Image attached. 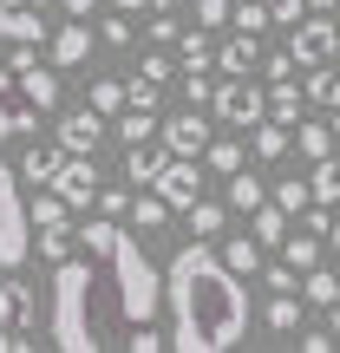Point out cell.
I'll return each mask as SVG.
<instances>
[{"mask_svg": "<svg viewBox=\"0 0 340 353\" xmlns=\"http://www.w3.org/2000/svg\"><path fill=\"white\" fill-rule=\"evenodd\" d=\"M164 314L177 353H229L249 334V294H242V275L223 262V249L197 236L164 262Z\"/></svg>", "mask_w": 340, "mask_h": 353, "instance_id": "obj_1", "label": "cell"}, {"mask_svg": "<svg viewBox=\"0 0 340 353\" xmlns=\"http://www.w3.org/2000/svg\"><path fill=\"white\" fill-rule=\"evenodd\" d=\"M79 242H86V255H105L112 288H118V314L125 321H157V307H164V275H157V268L144 262V249L118 229V216H92V223L79 229Z\"/></svg>", "mask_w": 340, "mask_h": 353, "instance_id": "obj_2", "label": "cell"}, {"mask_svg": "<svg viewBox=\"0 0 340 353\" xmlns=\"http://www.w3.org/2000/svg\"><path fill=\"white\" fill-rule=\"evenodd\" d=\"M52 347L66 353H92L99 347V281H92V262H59L52 268Z\"/></svg>", "mask_w": 340, "mask_h": 353, "instance_id": "obj_3", "label": "cell"}, {"mask_svg": "<svg viewBox=\"0 0 340 353\" xmlns=\"http://www.w3.org/2000/svg\"><path fill=\"white\" fill-rule=\"evenodd\" d=\"M33 249V216L20 203V170L0 157V268H20Z\"/></svg>", "mask_w": 340, "mask_h": 353, "instance_id": "obj_4", "label": "cell"}, {"mask_svg": "<svg viewBox=\"0 0 340 353\" xmlns=\"http://www.w3.org/2000/svg\"><path fill=\"white\" fill-rule=\"evenodd\" d=\"M210 105H216V118H223V125H236V131H242V125L255 131V125L268 118V92L255 85L249 72H229L223 85H216V99H210Z\"/></svg>", "mask_w": 340, "mask_h": 353, "instance_id": "obj_5", "label": "cell"}, {"mask_svg": "<svg viewBox=\"0 0 340 353\" xmlns=\"http://www.w3.org/2000/svg\"><path fill=\"white\" fill-rule=\"evenodd\" d=\"M288 52H294V65H328L334 52H340V26L328 20V13H314V20H294V39H288Z\"/></svg>", "mask_w": 340, "mask_h": 353, "instance_id": "obj_6", "label": "cell"}, {"mask_svg": "<svg viewBox=\"0 0 340 353\" xmlns=\"http://www.w3.org/2000/svg\"><path fill=\"white\" fill-rule=\"evenodd\" d=\"M46 39V0H0V46H39Z\"/></svg>", "mask_w": 340, "mask_h": 353, "instance_id": "obj_7", "label": "cell"}, {"mask_svg": "<svg viewBox=\"0 0 340 353\" xmlns=\"http://www.w3.org/2000/svg\"><path fill=\"white\" fill-rule=\"evenodd\" d=\"M151 190L170 203V210H190V203L203 196V157H177V151H170V164L157 170V183H151Z\"/></svg>", "mask_w": 340, "mask_h": 353, "instance_id": "obj_8", "label": "cell"}, {"mask_svg": "<svg viewBox=\"0 0 340 353\" xmlns=\"http://www.w3.org/2000/svg\"><path fill=\"white\" fill-rule=\"evenodd\" d=\"M46 190H59L72 210H86L92 196H99V164H92V151H66V164L52 170V183Z\"/></svg>", "mask_w": 340, "mask_h": 353, "instance_id": "obj_9", "label": "cell"}, {"mask_svg": "<svg viewBox=\"0 0 340 353\" xmlns=\"http://www.w3.org/2000/svg\"><path fill=\"white\" fill-rule=\"evenodd\" d=\"M99 138H105V112L86 99V112H66L59 118V144L66 151H99Z\"/></svg>", "mask_w": 340, "mask_h": 353, "instance_id": "obj_10", "label": "cell"}, {"mask_svg": "<svg viewBox=\"0 0 340 353\" xmlns=\"http://www.w3.org/2000/svg\"><path fill=\"white\" fill-rule=\"evenodd\" d=\"M164 144L177 157H203V151H210V118H203V112H177L164 125Z\"/></svg>", "mask_w": 340, "mask_h": 353, "instance_id": "obj_11", "label": "cell"}, {"mask_svg": "<svg viewBox=\"0 0 340 353\" xmlns=\"http://www.w3.org/2000/svg\"><path fill=\"white\" fill-rule=\"evenodd\" d=\"M46 59L59 65V72L86 65V59H92V26H86V20H66L59 33H52V52H46Z\"/></svg>", "mask_w": 340, "mask_h": 353, "instance_id": "obj_12", "label": "cell"}, {"mask_svg": "<svg viewBox=\"0 0 340 353\" xmlns=\"http://www.w3.org/2000/svg\"><path fill=\"white\" fill-rule=\"evenodd\" d=\"M20 92H26V105L52 112L59 105V65H20Z\"/></svg>", "mask_w": 340, "mask_h": 353, "instance_id": "obj_13", "label": "cell"}, {"mask_svg": "<svg viewBox=\"0 0 340 353\" xmlns=\"http://www.w3.org/2000/svg\"><path fill=\"white\" fill-rule=\"evenodd\" d=\"M301 105H308V92L294 85V79H268V118H275V125H301Z\"/></svg>", "mask_w": 340, "mask_h": 353, "instance_id": "obj_14", "label": "cell"}, {"mask_svg": "<svg viewBox=\"0 0 340 353\" xmlns=\"http://www.w3.org/2000/svg\"><path fill=\"white\" fill-rule=\"evenodd\" d=\"M0 327H13V334L33 327V294H26L20 281H0Z\"/></svg>", "mask_w": 340, "mask_h": 353, "instance_id": "obj_15", "label": "cell"}, {"mask_svg": "<svg viewBox=\"0 0 340 353\" xmlns=\"http://www.w3.org/2000/svg\"><path fill=\"white\" fill-rule=\"evenodd\" d=\"M190 236H203V242H216V236H223V223H229V203H210V196H197V203H190Z\"/></svg>", "mask_w": 340, "mask_h": 353, "instance_id": "obj_16", "label": "cell"}, {"mask_svg": "<svg viewBox=\"0 0 340 353\" xmlns=\"http://www.w3.org/2000/svg\"><path fill=\"white\" fill-rule=\"evenodd\" d=\"M255 59H262V46H255V33H242V26H236V39L216 46V65H223V72H249Z\"/></svg>", "mask_w": 340, "mask_h": 353, "instance_id": "obj_17", "label": "cell"}, {"mask_svg": "<svg viewBox=\"0 0 340 353\" xmlns=\"http://www.w3.org/2000/svg\"><path fill=\"white\" fill-rule=\"evenodd\" d=\"M223 262L236 268V275H262V242H255V236H229L223 242Z\"/></svg>", "mask_w": 340, "mask_h": 353, "instance_id": "obj_18", "label": "cell"}, {"mask_svg": "<svg viewBox=\"0 0 340 353\" xmlns=\"http://www.w3.org/2000/svg\"><path fill=\"white\" fill-rule=\"evenodd\" d=\"M177 52H183V65H190V72H203V65H216L210 26H190V33H177Z\"/></svg>", "mask_w": 340, "mask_h": 353, "instance_id": "obj_19", "label": "cell"}, {"mask_svg": "<svg viewBox=\"0 0 340 353\" xmlns=\"http://www.w3.org/2000/svg\"><path fill=\"white\" fill-rule=\"evenodd\" d=\"M26 216H33V229H66L72 203H66L59 190H39V203H26Z\"/></svg>", "mask_w": 340, "mask_h": 353, "instance_id": "obj_20", "label": "cell"}, {"mask_svg": "<svg viewBox=\"0 0 340 353\" xmlns=\"http://www.w3.org/2000/svg\"><path fill=\"white\" fill-rule=\"evenodd\" d=\"M249 229H255V242H262V249H275V242H288V210H281V203L268 210V203H262V210L249 216Z\"/></svg>", "mask_w": 340, "mask_h": 353, "instance_id": "obj_21", "label": "cell"}, {"mask_svg": "<svg viewBox=\"0 0 340 353\" xmlns=\"http://www.w3.org/2000/svg\"><path fill=\"white\" fill-rule=\"evenodd\" d=\"M125 216H131V223L144 229V236H157V229H164V223H170L177 210H170V203H164V196H157V190H151V196H138V203H131Z\"/></svg>", "mask_w": 340, "mask_h": 353, "instance_id": "obj_22", "label": "cell"}, {"mask_svg": "<svg viewBox=\"0 0 340 353\" xmlns=\"http://www.w3.org/2000/svg\"><path fill=\"white\" fill-rule=\"evenodd\" d=\"M170 164V144L164 151H144V144H131V157H125V176L131 183H157V170Z\"/></svg>", "mask_w": 340, "mask_h": 353, "instance_id": "obj_23", "label": "cell"}, {"mask_svg": "<svg viewBox=\"0 0 340 353\" xmlns=\"http://www.w3.org/2000/svg\"><path fill=\"white\" fill-rule=\"evenodd\" d=\"M262 203H268V190L255 183L249 170H229V210H249V216H255Z\"/></svg>", "mask_w": 340, "mask_h": 353, "instance_id": "obj_24", "label": "cell"}, {"mask_svg": "<svg viewBox=\"0 0 340 353\" xmlns=\"http://www.w3.org/2000/svg\"><path fill=\"white\" fill-rule=\"evenodd\" d=\"M301 294H308V307H334L340 301V275H334V268H308Z\"/></svg>", "mask_w": 340, "mask_h": 353, "instance_id": "obj_25", "label": "cell"}, {"mask_svg": "<svg viewBox=\"0 0 340 353\" xmlns=\"http://www.w3.org/2000/svg\"><path fill=\"white\" fill-rule=\"evenodd\" d=\"M59 164H66V144H59V151H26V157H20V176H26V183H39V190H46Z\"/></svg>", "mask_w": 340, "mask_h": 353, "instance_id": "obj_26", "label": "cell"}, {"mask_svg": "<svg viewBox=\"0 0 340 353\" xmlns=\"http://www.w3.org/2000/svg\"><path fill=\"white\" fill-rule=\"evenodd\" d=\"M26 131H39V105H7L0 99V138H26Z\"/></svg>", "mask_w": 340, "mask_h": 353, "instance_id": "obj_27", "label": "cell"}, {"mask_svg": "<svg viewBox=\"0 0 340 353\" xmlns=\"http://www.w3.org/2000/svg\"><path fill=\"white\" fill-rule=\"evenodd\" d=\"M151 131H157L151 105H131V112L118 118V138H125V151H131V144H151Z\"/></svg>", "mask_w": 340, "mask_h": 353, "instance_id": "obj_28", "label": "cell"}, {"mask_svg": "<svg viewBox=\"0 0 340 353\" xmlns=\"http://www.w3.org/2000/svg\"><path fill=\"white\" fill-rule=\"evenodd\" d=\"M262 321H268L275 334H294V327H301V301H294V294H268Z\"/></svg>", "mask_w": 340, "mask_h": 353, "instance_id": "obj_29", "label": "cell"}, {"mask_svg": "<svg viewBox=\"0 0 340 353\" xmlns=\"http://www.w3.org/2000/svg\"><path fill=\"white\" fill-rule=\"evenodd\" d=\"M242 157H249V151H242L236 138H210V151H203V164H210L216 176H229V170H242Z\"/></svg>", "mask_w": 340, "mask_h": 353, "instance_id": "obj_30", "label": "cell"}, {"mask_svg": "<svg viewBox=\"0 0 340 353\" xmlns=\"http://www.w3.org/2000/svg\"><path fill=\"white\" fill-rule=\"evenodd\" d=\"M314 203H340V151H328L314 164Z\"/></svg>", "mask_w": 340, "mask_h": 353, "instance_id": "obj_31", "label": "cell"}, {"mask_svg": "<svg viewBox=\"0 0 340 353\" xmlns=\"http://www.w3.org/2000/svg\"><path fill=\"white\" fill-rule=\"evenodd\" d=\"M281 262H294L308 275V268H321V242L314 236H288V242H281Z\"/></svg>", "mask_w": 340, "mask_h": 353, "instance_id": "obj_32", "label": "cell"}, {"mask_svg": "<svg viewBox=\"0 0 340 353\" xmlns=\"http://www.w3.org/2000/svg\"><path fill=\"white\" fill-rule=\"evenodd\" d=\"M294 144H301V151L321 164V157L334 151V131H328V125H308V118H301V125H294Z\"/></svg>", "mask_w": 340, "mask_h": 353, "instance_id": "obj_33", "label": "cell"}, {"mask_svg": "<svg viewBox=\"0 0 340 353\" xmlns=\"http://www.w3.org/2000/svg\"><path fill=\"white\" fill-rule=\"evenodd\" d=\"M236 26H242V33H268V26H275V7H268V0H242Z\"/></svg>", "mask_w": 340, "mask_h": 353, "instance_id": "obj_34", "label": "cell"}, {"mask_svg": "<svg viewBox=\"0 0 340 353\" xmlns=\"http://www.w3.org/2000/svg\"><path fill=\"white\" fill-rule=\"evenodd\" d=\"M268 203H281V210H314V183L288 176V183H275V196H268Z\"/></svg>", "mask_w": 340, "mask_h": 353, "instance_id": "obj_35", "label": "cell"}, {"mask_svg": "<svg viewBox=\"0 0 340 353\" xmlns=\"http://www.w3.org/2000/svg\"><path fill=\"white\" fill-rule=\"evenodd\" d=\"M301 92H308V105H340V79H334V72H321V65L308 72V85H301Z\"/></svg>", "mask_w": 340, "mask_h": 353, "instance_id": "obj_36", "label": "cell"}, {"mask_svg": "<svg viewBox=\"0 0 340 353\" xmlns=\"http://www.w3.org/2000/svg\"><path fill=\"white\" fill-rule=\"evenodd\" d=\"M262 281H268V294H294L301 268H294V262H262Z\"/></svg>", "mask_w": 340, "mask_h": 353, "instance_id": "obj_37", "label": "cell"}, {"mask_svg": "<svg viewBox=\"0 0 340 353\" xmlns=\"http://www.w3.org/2000/svg\"><path fill=\"white\" fill-rule=\"evenodd\" d=\"M255 151L262 157H288V125H255Z\"/></svg>", "mask_w": 340, "mask_h": 353, "instance_id": "obj_38", "label": "cell"}, {"mask_svg": "<svg viewBox=\"0 0 340 353\" xmlns=\"http://www.w3.org/2000/svg\"><path fill=\"white\" fill-rule=\"evenodd\" d=\"M66 249H72V229H39V255L46 262H66Z\"/></svg>", "mask_w": 340, "mask_h": 353, "instance_id": "obj_39", "label": "cell"}, {"mask_svg": "<svg viewBox=\"0 0 340 353\" xmlns=\"http://www.w3.org/2000/svg\"><path fill=\"white\" fill-rule=\"evenodd\" d=\"M92 105H99V112H118V105H125V85H118V79H99V85H92Z\"/></svg>", "mask_w": 340, "mask_h": 353, "instance_id": "obj_40", "label": "cell"}, {"mask_svg": "<svg viewBox=\"0 0 340 353\" xmlns=\"http://www.w3.org/2000/svg\"><path fill=\"white\" fill-rule=\"evenodd\" d=\"M157 347H164V334L151 321H131V353H157Z\"/></svg>", "mask_w": 340, "mask_h": 353, "instance_id": "obj_41", "label": "cell"}, {"mask_svg": "<svg viewBox=\"0 0 340 353\" xmlns=\"http://www.w3.org/2000/svg\"><path fill=\"white\" fill-rule=\"evenodd\" d=\"M229 20V0H197V26H223Z\"/></svg>", "mask_w": 340, "mask_h": 353, "instance_id": "obj_42", "label": "cell"}, {"mask_svg": "<svg viewBox=\"0 0 340 353\" xmlns=\"http://www.w3.org/2000/svg\"><path fill=\"white\" fill-rule=\"evenodd\" d=\"M151 39H157V46H177V20H170V7H157V20H151Z\"/></svg>", "mask_w": 340, "mask_h": 353, "instance_id": "obj_43", "label": "cell"}, {"mask_svg": "<svg viewBox=\"0 0 340 353\" xmlns=\"http://www.w3.org/2000/svg\"><path fill=\"white\" fill-rule=\"evenodd\" d=\"M125 210H131L125 190H99V216H125Z\"/></svg>", "mask_w": 340, "mask_h": 353, "instance_id": "obj_44", "label": "cell"}, {"mask_svg": "<svg viewBox=\"0 0 340 353\" xmlns=\"http://www.w3.org/2000/svg\"><path fill=\"white\" fill-rule=\"evenodd\" d=\"M144 79H157V85H164V79H170V52H144Z\"/></svg>", "mask_w": 340, "mask_h": 353, "instance_id": "obj_45", "label": "cell"}, {"mask_svg": "<svg viewBox=\"0 0 340 353\" xmlns=\"http://www.w3.org/2000/svg\"><path fill=\"white\" fill-rule=\"evenodd\" d=\"M268 7H275V20H281V26H294V20H301V7H308V0H268Z\"/></svg>", "mask_w": 340, "mask_h": 353, "instance_id": "obj_46", "label": "cell"}, {"mask_svg": "<svg viewBox=\"0 0 340 353\" xmlns=\"http://www.w3.org/2000/svg\"><path fill=\"white\" fill-rule=\"evenodd\" d=\"M288 72H294V52H288V46L268 52V79H288Z\"/></svg>", "mask_w": 340, "mask_h": 353, "instance_id": "obj_47", "label": "cell"}, {"mask_svg": "<svg viewBox=\"0 0 340 353\" xmlns=\"http://www.w3.org/2000/svg\"><path fill=\"white\" fill-rule=\"evenodd\" d=\"M99 39H105V46H125L131 26H125V20H105V26H99Z\"/></svg>", "mask_w": 340, "mask_h": 353, "instance_id": "obj_48", "label": "cell"}, {"mask_svg": "<svg viewBox=\"0 0 340 353\" xmlns=\"http://www.w3.org/2000/svg\"><path fill=\"white\" fill-rule=\"evenodd\" d=\"M216 99V92H210V79H203V72H190V105H210Z\"/></svg>", "mask_w": 340, "mask_h": 353, "instance_id": "obj_49", "label": "cell"}, {"mask_svg": "<svg viewBox=\"0 0 340 353\" xmlns=\"http://www.w3.org/2000/svg\"><path fill=\"white\" fill-rule=\"evenodd\" d=\"M66 13H72V20H92V7H99V0H59Z\"/></svg>", "mask_w": 340, "mask_h": 353, "instance_id": "obj_50", "label": "cell"}, {"mask_svg": "<svg viewBox=\"0 0 340 353\" xmlns=\"http://www.w3.org/2000/svg\"><path fill=\"white\" fill-rule=\"evenodd\" d=\"M20 85V72H13V65H0V92H13Z\"/></svg>", "mask_w": 340, "mask_h": 353, "instance_id": "obj_51", "label": "cell"}, {"mask_svg": "<svg viewBox=\"0 0 340 353\" xmlns=\"http://www.w3.org/2000/svg\"><path fill=\"white\" fill-rule=\"evenodd\" d=\"M118 7H125V13H144V7H151V0H118Z\"/></svg>", "mask_w": 340, "mask_h": 353, "instance_id": "obj_52", "label": "cell"}, {"mask_svg": "<svg viewBox=\"0 0 340 353\" xmlns=\"http://www.w3.org/2000/svg\"><path fill=\"white\" fill-rule=\"evenodd\" d=\"M308 7H314V13H334V7H340V0H308Z\"/></svg>", "mask_w": 340, "mask_h": 353, "instance_id": "obj_53", "label": "cell"}, {"mask_svg": "<svg viewBox=\"0 0 340 353\" xmlns=\"http://www.w3.org/2000/svg\"><path fill=\"white\" fill-rule=\"evenodd\" d=\"M328 242H334V249H340V223H328Z\"/></svg>", "mask_w": 340, "mask_h": 353, "instance_id": "obj_54", "label": "cell"}, {"mask_svg": "<svg viewBox=\"0 0 340 353\" xmlns=\"http://www.w3.org/2000/svg\"><path fill=\"white\" fill-rule=\"evenodd\" d=\"M334 341H340V301H334Z\"/></svg>", "mask_w": 340, "mask_h": 353, "instance_id": "obj_55", "label": "cell"}, {"mask_svg": "<svg viewBox=\"0 0 340 353\" xmlns=\"http://www.w3.org/2000/svg\"><path fill=\"white\" fill-rule=\"evenodd\" d=\"M151 7H177V0H151Z\"/></svg>", "mask_w": 340, "mask_h": 353, "instance_id": "obj_56", "label": "cell"}, {"mask_svg": "<svg viewBox=\"0 0 340 353\" xmlns=\"http://www.w3.org/2000/svg\"><path fill=\"white\" fill-rule=\"evenodd\" d=\"M334 131H340V105H334Z\"/></svg>", "mask_w": 340, "mask_h": 353, "instance_id": "obj_57", "label": "cell"}]
</instances>
